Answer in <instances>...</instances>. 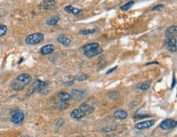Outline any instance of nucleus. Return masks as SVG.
Segmentation results:
<instances>
[{"mask_svg":"<svg viewBox=\"0 0 177 137\" xmlns=\"http://www.w3.org/2000/svg\"><path fill=\"white\" fill-rule=\"evenodd\" d=\"M31 81V76L29 74H21L18 76H16L12 82L11 84V87L13 90L21 91L22 90L27 84H29V82Z\"/></svg>","mask_w":177,"mask_h":137,"instance_id":"obj_1","label":"nucleus"},{"mask_svg":"<svg viewBox=\"0 0 177 137\" xmlns=\"http://www.w3.org/2000/svg\"><path fill=\"white\" fill-rule=\"evenodd\" d=\"M44 40V35L40 33L30 34L26 38V43L27 45H37L39 44Z\"/></svg>","mask_w":177,"mask_h":137,"instance_id":"obj_2","label":"nucleus"},{"mask_svg":"<svg viewBox=\"0 0 177 137\" xmlns=\"http://www.w3.org/2000/svg\"><path fill=\"white\" fill-rule=\"evenodd\" d=\"M166 48H167L169 51L171 52H175L177 49V41L175 37H167V41L165 43Z\"/></svg>","mask_w":177,"mask_h":137,"instance_id":"obj_3","label":"nucleus"},{"mask_svg":"<svg viewBox=\"0 0 177 137\" xmlns=\"http://www.w3.org/2000/svg\"><path fill=\"white\" fill-rule=\"evenodd\" d=\"M177 122L173 120V119H165L160 123V128L163 131H167L174 128L176 127Z\"/></svg>","mask_w":177,"mask_h":137,"instance_id":"obj_4","label":"nucleus"},{"mask_svg":"<svg viewBox=\"0 0 177 137\" xmlns=\"http://www.w3.org/2000/svg\"><path fill=\"white\" fill-rule=\"evenodd\" d=\"M154 123H155V120H147V121L141 122V123H136L135 126V127L136 129L138 130H144V129H148L149 127H151L152 126H154Z\"/></svg>","mask_w":177,"mask_h":137,"instance_id":"obj_5","label":"nucleus"},{"mask_svg":"<svg viewBox=\"0 0 177 137\" xmlns=\"http://www.w3.org/2000/svg\"><path fill=\"white\" fill-rule=\"evenodd\" d=\"M25 119V114L23 112L17 111L16 113H14L12 116V122L14 124H20L21 123H22Z\"/></svg>","mask_w":177,"mask_h":137,"instance_id":"obj_6","label":"nucleus"},{"mask_svg":"<svg viewBox=\"0 0 177 137\" xmlns=\"http://www.w3.org/2000/svg\"><path fill=\"white\" fill-rule=\"evenodd\" d=\"M56 1H53V0L43 1L39 5V8L41 9H43V10H48V9H51L54 6H56Z\"/></svg>","mask_w":177,"mask_h":137,"instance_id":"obj_7","label":"nucleus"},{"mask_svg":"<svg viewBox=\"0 0 177 137\" xmlns=\"http://www.w3.org/2000/svg\"><path fill=\"white\" fill-rule=\"evenodd\" d=\"M70 116L71 118H73V119H83V117L86 116V114H85L80 108H78L73 110V111L71 112Z\"/></svg>","mask_w":177,"mask_h":137,"instance_id":"obj_8","label":"nucleus"},{"mask_svg":"<svg viewBox=\"0 0 177 137\" xmlns=\"http://www.w3.org/2000/svg\"><path fill=\"white\" fill-rule=\"evenodd\" d=\"M71 97H73V99L76 100H80L83 97H85L86 95V92L83 90H80V89H74L71 92Z\"/></svg>","mask_w":177,"mask_h":137,"instance_id":"obj_9","label":"nucleus"},{"mask_svg":"<svg viewBox=\"0 0 177 137\" xmlns=\"http://www.w3.org/2000/svg\"><path fill=\"white\" fill-rule=\"evenodd\" d=\"M55 50V46L54 45L52 44H48L44 46H43L41 48V50H40V53L43 54V55H47V54H50L53 53Z\"/></svg>","mask_w":177,"mask_h":137,"instance_id":"obj_10","label":"nucleus"},{"mask_svg":"<svg viewBox=\"0 0 177 137\" xmlns=\"http://www.w3.org/2000/svg\"><path fill=\"white\" fill-rule=\"evenodd\" d=\"M98 47H100L99 43H97V42H91V43H89L87 45H85L83 47V50L84 53H87V52L91 51L93 49H97Z\"/></svg>","mask_w":177,"mask_h":137,"instance_id":"obj_11","label":"nucleus"},{"mask_svg":"<svg viewBox=\"0 0 177 137\" xmlns=\"http://www.w3.org/2000/svg\"><path fill=\"white\" fill-rule=\"evenodd\" d=\"M114 118H116V119L122 120V119H125L128 118V112L125 111V110H116V111L114 112Z\"/></svg>","mask_w":177,"mask_h":137,"instance_id":"obj_12","label":"nucleus"},{"mask_svg":"<svg viewBox=\"0 0 177 137\" xmlns=\"http://www.w3.org/2000/svg\"><path fill=\"white\" fill-rule=\"evenodd\" d=\"M57 41L59 43H60V44L63 45V46H70V44L71 43V39L69 38V37L65 36V35H60V36L57 37Z\"/></svg>","mask_w":177,"mask_h":137,"instance_id":"obj_13","label":"nucleus"},{"mask_svg":"<svg viewBox=\"0 0 177 137\" xmlns=\"http://www.w3.org/2000/svg\"><path fill=\"white\" fill-rule=\"evenodd\" d=\"M102 51H103V50H102V48L100 46L98 47V48H97V49H93V50H91V51L87 52V53H84V54H85V55H86L87 58H92L95 57V56H97L98 54H101Z\"/></svg>","mask_w":177,"mask_h":137,"instance_id":"obj_14","label":"nucleus"},{"mask_svg":"<svg viewBox=\"0 0 177 137\" xmlns=\"http://www.w3.org/2000/svg\"><path fill=\"white\" fill-rule=\"evenodd\" d=\"M65 11L67 13H70V14H73V15H78L81 12V9L77 8H74L73 6L69 5L66 6L65 8Z\"/></svg>","mask_w":177,"mask_h":137,"instance_id":"obj_15","label":"nucleus"},{"mask_svg":"<svg viewBox=\"0 0 177 137\" xmlns=\"http://www.w3.org/2000/svg\"><path fill=\"white\" fill-rule=\"evenodd\" d=\"M79 108H80L81 110H83V111L86 114H91V113H92L94 110L93 106H90V105H88V104H87V103L82 104Z\"/></svg>","mask_w":177,"mask_h":137,"instance_id":"obj_16","label":"nucleus"},{"mask_svg":"<svg viewBox=\"0 0 177 137\" xmlns=\"http://www.w3.org/2000/svg\"><path fill=\"white\" fill-rule=\"evenodd\" d=\"M58 98L60 101H64V102H66L69 100H70L72 97H71V95L70 93H66V92H61L58 94Z\"/></svg>","mask_w":177,"mask_h":137,"instance_id":"obj_17","label":"nucleus"},{"mask_svg":"<svg viewBox=\"0 0 177 137\" xmlns=\"http://www.w3.org/2000/svg\"><path fill=\"white\" fill-rule=\"evenodd\" d=\"M60 21V17L59 16H51L49 19H47V21H46V24H47V25H55L56 24L58 23V21Z\"/></svg>","mask_w":177,"mask_h":137,"instance_id":"obj_18","label":"nucleus"},{"mask_svg":"<svg viewBox=\"0 0 177 137\" xmlns=\"http://www.w3.org/2000/svg\"><path fill=\"white\" fill-rule=\"evenodd\" d=\"M177 28L176 26H172L169 29H167L166 32V37H175L176 34Z\"/></svg>","mask_w":177,"mask_h":137,"instance_id":"obj_19","label":"nucleus"},{"mask_svg":"<svg viewBox=\"0 0 177 137\" xmlns=\"http://www.w3.org/2000/svg\"><path fill=\"white\" fill-rule=\"evenodd\" d=\"M150 86H151V83L149 81H145V82L138 84L137 88L139 89H141V90H147V89L150 88Z\"/></svg>","mask_w":177,"mask_h":137,"instance_id":"obj_20","label":"nucleus"},{"mask_svg":"<svg viewBox=\"0 0 177 137\" xmlns=\"http://www.w3.org/2000/svg\"><path fill=\"white\" fill-rule=\"evenodd\" d=\"M134 4H135V2L130 1V2H128V3H127L126 4H124V5L121 6V7H120V9H121L122 11H128L130 8H131V7H132Z\"/></svg>","mask_w":177,"mask_h":137,"instance_id":"obj_21","label":"nucleus"},{"mask_svg":"<svg viewBox=\"0 0 177 137\" xmlns=\"http://www.w3.org/2000/svg\"><path fill=\"white\" fill-rule=\"evenodd\" d=\"M97 29H83V30H81L80 34H83V35H88V34H92L94 33H96Z\"/></svg>","mask_w":177,"mask_h":137,"instance_id":"obj_22","label":"nucleus"},{"mask_svg":"<svg viewBox=\"0 0 177 137\" xmlns=\"http://www.w3.org/2000/svg\"><path fill=\"white\" fill-rule=\"evenodd\" d=\"M7 30H8V27L4 24H0V37H3L7 33Z\"/></svg>","mask_w":177,"mask_h":137,"instance_id":"obj_23","label":"nucleus"},{"mask_svg":"<svg viewBox=\"0 0 177 137\" xmlns=\"http://www.w3.org/2000/svg\"><path fill=\"white\" fill-rule=\"evenodd\" d=\"M87 78V75H86V74H83V75H78V77L77 80H78V81H83V80H85Z\"/></svg>","mask_w":177,"mask_h":137,"instance_id":"obj_24","label":"nucleus"},{"mask_svg":"<svg viewBox=\"0 0 177 137\" xmlns=\"http://www.w3.org/2000/svg\"><path fill=\"white\" fill-rule=\"evenodd\" d=\"M163 8H164V6L162 5V4H159V5H157L156 7H154V8L152 9V11H160Z\"/></svg>","mask_w":177,"mask_h":137,"instance_id":"obj_25","label":"nucleus"},{"mask_svg":"<svg viewBox=\"0 0 177 137\" xmlns=\"http://www.w3.org/2000/svg\"><path fill=\"white\" fill-rule=\"evenodd\" d=\"M117 68V66H115L114 67H112V68H110V70H109V71H107L106 72V74H110L111 72H113L114 71H115L116 69Z\"/></svg>","mask_w":177,"mask_h":137,"instance_id":"obj_26","label":"nucleus"}]
</instances>
